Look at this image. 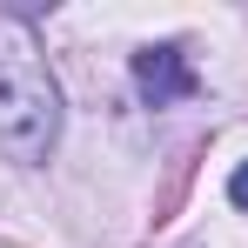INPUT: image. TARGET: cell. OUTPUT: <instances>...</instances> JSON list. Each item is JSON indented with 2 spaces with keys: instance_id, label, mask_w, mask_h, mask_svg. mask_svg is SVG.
<instances>
[{
  "instance_id": "cell-1",
  "label": "cell",
  "mask_w": 248,
  "mask_h": 248,
  "mask_svg": "<svg viewBox=\"0 0 248 248\" xmlns=\"http://www.w3.org/2000/svg\"><path fill=\"white\" fill-rule=\"evenodd\" d=\"M61 141V87L47 74V54L20 14L0 7V148L14 161H47Z\"/></svg>"
},
{
  "instance_id": "cell-2",
  "label": "cell",
  "mask_w": 248,
  "mask_h": 248,
  "mask_svg": "<svg viewBox=\"0 0 248 248\" xmlns=\"http://www.w3.org/2000/svg\"><path fill=\"white\" fill-rule=\"evenodd\" d=\"M134 87L155 101V108H168V101H188L195 94V67L181 61V47H141L134 54Z\"/></svg>"
},
{
  "instance_id": "cell-3",
  "label": "cell",
  "mask_w": 248,
  "mask_h": 248,
  "mask_svg": "<svg viewBox=\"0 0 248 248\" xmlns=\"http://www.w3.org/2000/svg\"><path fill=\"white\" fill-rule=\"evenodd\" d=\"M228 202H235V208H248V161L235 168V181H228Z\"/></svg>"
}]
</instances>
